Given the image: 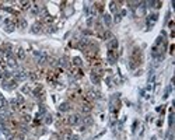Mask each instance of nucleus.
<instances>
[{"instance_id":"nucleus-9","label":"nucleus","mask_w":175,"mask_h":140,"mask_svg":"<svg viewBox=\"0 0 175 140\" xmlns=\"http://www.w3.org/2000/svg\"><path fill=\"white\" fill-rule=\"evenodd\" d=\"M31 31H32L34 34H41V32H42V24H41V23H35L32 25V28H31Z\"/></svg>"},{"instance_id":"nucleus-8","label":"nucleus","mask_w":175,"mask_h":140,"mask_svg":"<svg viewBox=\"0 0 175 140\" xmlns=\"http://www.w3.org/2000/svg\"><path fill=\"white\" fill-rule=\"evenodd\" d=\"M32 94L35 95L37 98H41V97L43 98V88H42V86H38V87H37L35 90L32 91Z\"/></svg>"},{"instance_id":"nucleus-6","label":"nucleus","mask_w":175,"mask_h":140,"mask_svg":"<svg viewBox=\"0 0 175 140\" xmlns=\"http://www.w3.org/2000/svg\"><path fill=\"white\" fill-rule=\"evenodd\" d=\"M157 18H158V14L157 13H154V14H150L149 16V18H147V27H151V25H154V23L157 21Z\"/></svg>"},{"instance_id":"nucleus-3","label":"nucleus","mask_w":175,"mask_h":140,"mask_svg":"<svg viewBox=\"0 0 175 140\" xmlns=\"http://www.w3.org/2000/svg\"><path fill=\"white\" fill-rule=\"evenodd\" d=\"M66 122H67L69 125H77V123H80V122H81V118H80V115L74 114V115H70V116H67Z\"/></svg>"},{"instance_id":"nucleus-17","label":"nucleus","mask_w":175,"mask_h":140,"mask_svg":"<svg viewBox=\"0 0 175 140\" xmlns=\"http://www.w3.org/2000/svg\"><path fill=\"white\" fill-rule=\"evenodd\" d=\"M67 60H69V59H67L66 56H64V57H62V59L59 60V64H60L62 67H67V66H69V62H67Z\"/></svg>"},{"instance_id":"nucleus-13","label":"nucleus","mask_w":175,"mask_h":140,"mask_svg":"<svg viewBox=\"0 0 175 140\" xmlns=\"http://www.w3.org/2000/svg\"><path fill=\"white\" fill-rule=\"evenodd\" d=\"M7 63L10 64V66H17V59L14 56H13V53H10V55H7Z\"/></svg>"},{"instance_id":"nucleus-11","label":"nucleus","mask_w":175,"mask_h":140,"mask_svg":"<svg viewBox=\"0 0 175 140\" xmlns=\"http://www.w3.org/2000/svg\"><path fill=\"white\" fill-rule=\"evenodd\" d=\"M91 109H92V107H91L90 102H88V101L83 102V105H81V111L85 112V114H88V112H91Z\"/></svg>"},{"instance_id":"nucleus-20","label":"nucleus","mask_w":175,"mask_h":140,"mask_svg":"<svg viewBox=\"0 0 175 140\" xmlns=\"http://www.w3.org/2000/svg\"><path fill=\"white\" fill-rule=\"evenodd\" d=\"M102 38H104V39H112V38H114V36H112V34H111V31H105L104 34H102Z\"/></svg>"},{"instance_id":"nucleus-19","label":"nucleus","mask_w":175,"mask_h":140,"mask_svg":"<svg viewBox=\"0 0 175 140\" xmlns=\"http://www.w3.org/2000/svg\"><path fill=\"white\" fill-rule=\"evenodd\" d=\"M118 4H119V3H116V2H111V6H109V7H111V11H114V13L118 11V10H119Z\"/></svg>"},{"instance_id":"nucleus-1","label":"nucleus","mask_w":175,"mask_h":140,"mask_svg":"<svg viewBox=\"0 0 175 140\" xmlns=\"http://www.w3.org/2000/svg\"><path fill=\"white\" fill-rule=\"evenodd\" d=\"M142 59H143V55H142V50H140V48H135V49L132 50V55H130V60H129V66L130 69H136V67L140 66V63H142Z\"/></svg>"},{"instance_id":"nucleus-12","label":"nucleus","mask_w":175,"mask_h":140,"mask_svg":"<svg viewBox=\"0 0 175 140\" xmlns=\"http://www.w3.org/2000/svg\"><path fill=\"white\" fill-rule=\"evenodd\" d=\"M3 87L7 88V90H13L14 87H17V81L16 80H10V81H7V83L3 84Z\"/></svg>"},{"instance_id":"nucleus-2","label":"nucleus","mask_w":175,"mask_h":140,"mask_svg":"<svg viewBox=\"0 0 175 140\" xmlns=\"http://www.w3.org/2000/svg\"><path fill=\"white\" fill-rule=\"evenodd\" d=\"M16 25H17L16 21H13L11 18H6V20H4V30H6L7 32H13V31H14V30H16Z\"/></svg>"},{"instance_id":"nucleus-21","label":"nucleus","mask_w":175,"mask_h":140,"mask_svg":"<svg viewBox=\"0 0 175 140\" xmlns=\"http://www.w3.org/2000/svg\"><path fill=\"white\" fill-rule=\"evenodd\" d=\"M18 27H20V28H27V21H25V20H24V18H20L18 20Z\"/></svg>"},{"instance_id":"nucleus-14","label":"nucleus","mask_w":175,"mask_h":140,"mask_svg":"<svg viewBox=\"0 0 175 140\" xmlns=\"http://www.w3.org/2000/svg\"><path fill=\"white\" fill-rule=\"evenodd\" d=\"M59 111H60V112H67V111H70V104H69V102H62L60 107H59Z\"/></svg>"},{"instance_id":"nucleus-29","label":"nucleus","mask_w":175,"mask_h":140,"mask_svg":"<svg viewBox=\"0 0 175 140\" xmlns=\"http://www.w3.org/2000/svg\"><path fill=\"white\" fill-rule=\"evenodd\" d=\"M45 122H46V123H50V122H52V116H50V115H46Z\"/></svg>"},{"instance_id":"nucleus-7","label":"nucleus","mask_w":175,"mask_h":140,"mask_svg":"<svg viewBox=\"0 0 175 140\" xmlns=\"http://www.w3.org/2000/svg\"><path fill=\"white\" fill-rule=\"evenodd\" d=\"M118 39H115V38H112V39H109L108 41V50H116V48H118Z\"/></svg>"},{"instance_id":"nucleus-10","label":"nucleus","mask_w":175,"mask_h":140,"mask_svg":"<svg viewBox=\"0 0 175 140\" xmlns=\"http://www.w3.org/2000/svg\"><path fill=\"white\" fill-rule=\"evenodd\" d=\"M108 62L111 64H114L116 62V53L115 50H108Z\"/></svg>"},{"instance_id":"nucleus-15","label":"nucleus","mask_w":175,"mask_h":140,"mask_svg":"<svg viewBox=\"0 0 175 140\" xmlns=\"http://www.w3.org/2000/svg\"><path fill=\"white\" fill-rule=\"evenodd\" d=\"M17 57H18V59H24V57H25V50L23 49V48H18V49H17Z\"/></svg>"},{"instance_id":"nucleus-23","label":"nucleus","mask_w":175,"mask_h":140,"mask_svg":"<svg viewBox=\"0 0 175 140\" xmlns=\"http://www.w3.org/2000/svg\"><path fill=\"white\" fill-rule=\"evenodd\" d=\"M21 9H23V10L31 9V3H30V2H21Z\"/></svg>"},{"instance_id":"nucleus-30","label":"nucleus","mask_w":175,"mask_h":140,"mask_svg":"<svg viewBox=\"0 0 175 140\" xmlns=\"http://www.w3.org/2000/svg\"><path fill=\"white\" fill-rule=\"evenodd\" d=\"M119 21H121V16L116 14V16H115V23H119Z\"/></svg>"},{"instance_id":"nucleus-26","label":"nucleus","mask_w":175,"mask_h":140,"mask_svg":"<svg viewBox=\"0 0 175 140\" xmlns=\"http://www.w3.org/2000/svg\"><path fill=\"white\" fill-rule=\"evenodd\" d=\"M95 7H97L98 11H102V10H104V7H102V3H95Z\"/></svg>"},{"instance_id":"nucleus-4","label":"nucleus","mask_w":175,"mask_h":140,"mask_svg":"<svg viewBox=\"0 0 175 140\" xmlns=\"http://www.w3.org/2000/svg\"><path fill=\"white\" fill-rule=\"evenodd\" d=\"M37 55V62H38V64H43L48 62V55L43 53V52H35Z\"/></svg>"},{"instance_id":"nucleus-16","label":"nucleus","mask_w":175,"mask_h":140,"mask_svg":"<svg viewBox=\"0 0 175 140\" xmlns=\"http://www.w3.org/2000/svg\"><path fill=\"white\" fill-rule=\"evenodd\" d=\"M28 77H30L32 81H37L39 76H38V73H37V71H30V73H28Z\"/></svg>"},{"instance_id":"nucleus-18","label":"nucleus","mask_w":175,"mask_h":140,"mask_svg":"<svg viewBox=\"0 0 175 140\" xmlns=\"http://www.w3.org/2000/svg\"><path fill=\"white\" fill-rule=\"evenodd\" d=\"M73 64L76 67H81V66H83V62H81L80 57H74V59H73Z\"/></svg>"},{"instance_id":"nucleus-28","label":"nucleus","mask_w":175,"mask_h":140,"mask_svg":"<svg viewBox=\"0 0 175 140\" xmlns=\"http://www.w3.org/2000/svg\"><path fill=\"white\" fill-rule=\"evenodd\" d=\"M30 91H31V90H30L28 86H24V87H23V93H27V94H28Z\"/></svg>"},{"instance_id":"nucleus-24","label":"nucleus","mask_w":175,"mask_h":140,"mask_svg":"<svg viewBox=\"0 0 175 140\" xmlns=\"http://www.w3.org/2000/svg\"><path fill=\"white\" fill-rule=\"evenodd\" d=\"M83 122L85 123V126H88L92 123V119H91V116H85V118H83Z\"/></svg>"},{"instance_id":"nucleus-22","label":"nucleus","mask_w":175,"mask_h":140,"mask_svg":"<svg viewBox=\"0 0 175 140\" xmlns=\"http://www.w3.org/2000/svg\"><path fill=\"white\" fill-rule=\"evenodd\" d=\"M104 23H105V24H107V25H108V27H109V25H111L112 20H111V16H109V14H105V16H104Z\"/></svg>"},{"instance_id":"nucleus-27","label":"nucleus","mask_w":175,"mask_h":140,"mask_svg":"<svg viewBox=\"0 0 175 140\" xmlns=\"http://www.w3.org/2000/svg\"><path fill=\"white\" fill-rule=\"evenodd\" d=\"M23 121H24V122H31V116H30V115H24V116H23Z\"/></svg>"},{"instance_id":"nucleus-25","label":"nucleus","mask_w":175,"mask_h":140,"mask_svg":"<svg viewBox=\"0 0 175 140\" xmlns=\"http://www.w3.org/2000/svg\"><path fill=\"white\" fill-rule=\"evenodd\" d=\"M16 101L18 102V105H23L24 104V97H23V95H18V97L16 98Z\"/></svg>"},{"instance_id":"nucleus-5","label":"nucleus","mask_w":175,"mask_h":140,"mask_svg":"<svg viewBox=\"0 0 175 140\" xmlns=\"http://www.w3.org/2000/svg\"><path fill=\"white\" fill-rule=\"evenodd\" d=\"M25 77H28V73H27L24 69H18L16 71V78L17 80H24Z\"/></svg>"}]
</instances>
